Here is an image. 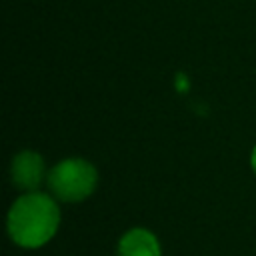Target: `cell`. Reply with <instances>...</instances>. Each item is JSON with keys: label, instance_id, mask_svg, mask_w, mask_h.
<instances>
[{"label": "cell", "instance_id": "cell-1", "mask_svg": "<svg viewBox=\"0 0 256 256\" xmlns=\"http://www.w3.org/2000/svg\"><path fill=\"white\" fill-rule=\"evenodd\" d=\"M60 226V208L56 200L44 192H26L8 212L6 228L14 244L26 250L44 246Z\"/></svg>", "mask_w": 256, "mask_h": 256}, {"label": "cell", "instance_id": "cell-2", "mask_svg": "<svg viewBox=\"0 0 256 256\" xmlns=\"http://www.w3.org/2000/svg\"><path fill=\"white\" fill-rule=\"evenodd\" d=\"M98 184V172L92 162L84 158H66L60 160L48 172L50 192L68 204L86 200Z\"/></svg>", "mask_w": 256, "mask_h": 256}, {"label": "cell", "instance_id": "cell-3", "mask_svg": "<svg viewBox=\"0 0 256 256\" xmlns=\"http://www.w3.org/2000/svg\"><path fill=\"white\" fill-rule=\"evenodd\" d=\"M10 178L16 188L34 192L42 186L44 180H48L44 158L34 150H22L12 158L10 164Z\"/></svg>", "mask_w": 256, "mask_h": 256}, {"label": "cell", "instance_id": "cell-4", "mask_svg": "<svg viewBox=\"0 0 256 256\" xmlns=\"http://www.w3.org/2000/svg\"><path fill=\"white\" fill-rule=\"evenodd\" d=\"M118 256H160V242L150 230L132 228L120 238Z\"/></svg>", "mask_w": 256, "mask_h": 256}, {"label": "cell", "instance_id": "cell-5", "mask_svg": "<svg viewBox=\"0 0 256 256\" xmlns=\"http://www.w3.org/2000/svg\"><path fill=\"white\" fill-rule=\"evenodd\" d=\"M250 166H252V170H254V174H256V146L252 148V156H250Z\"/></svg>", "mask_w": 256, "mask_h": 256}]
</instances>
